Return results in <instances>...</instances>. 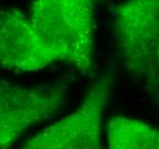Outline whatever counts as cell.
Segmentation results:
<instances>
[{
	"label": "cell",
	"instance_id": "cell-1",
	"mask_svg": "<svg viewBox=\"0 0 159 149\" xmlns=\"http://www.w3.org/2000/svg\"><path fill=\"white\" fill-rule=\"evenodd\" d=\"M30 21L56 58L83 73L93 68L95 0H33Z\"/></svg>",
	"mask_w": 159,
	"mask_h": 149
},
{
	"label": "cell",
	"instance_id": "cell-2",
	"mask_svg": "<svg viewBox=\"0 0 159 149\" xmlns=\"http://www.w3.org/2000/svg\"><path fill=\"white\" fill-rule=\"evenodd\" d=\"M115 32L124 68L139 80H157L159 0H125L115 11Z\"/></svg>",
	"mask_w": 159,
	"mask_h": 149
},
{
	"label": "cell",
	"instance_id": "cell-3",
	"mask_svg": "<svg viewBox=\"0 0 159 149\" xmlns=\"http://www.w3.org/2000/svg\"><path fill=\"white\" fill-rule=\"evenodd\" d=\"M112 85L111 75L98 78L77 109L33 135L21 149H102V120Z\"/></svg>",
	"mask_w": 159,
	"mask_h": 149
},
{
	"label": "cell",
	"instance_id": "cell-4",
	"mask_svg": "<svg viewBox=\"0 0 159 149\" xmlns=\"http://www.w3.org/2000/svg\"><path fill=\"white\" fill-rule=\"evenodd\" d=\"M68 86H22L0 80V149H9L26 130L49 119L65 105Z\"/></svg>",
	"mask_w": 159,
	"mask_h": 149
},
{
	"label": "cell",
	"instance_id": "cell-5",
	"mask_svg": "<svg viewBox=\"0 0 159 149\" xmlns=\"http://www.w3.org/2000/svg\"><path fill=\"white\" fill-rule=\"evenodd\" d=\"M54 62L56 58L28 15L18 9H0V66L15 72H30Z\"/></svg>",
	"mask_w": 159,
	"mask_h": 149
},
{
	"label": "cell",
	"instance_id": "cell-6",
	"mask_svg": "<svg viewBox=\"0 0 159 149\" xmlns=\"http://www.w3.org/2000/svg\"><path fill=\"white\" fill-rule=\"evenodd\" d=\"M109 149H157L156 128L126 117H113L108 125Z\"/></svg>",
	"mask_w": 159,
	"mask_h": 149
},
{
	"label": "cell",
	"instance_id": "cell-7",
	"mask_svg": "<svg viewBox=\"0 0 159 149\" xmlns=\"http://www.w3.org/2000/svg\"><path fill=\"white\" fill-rule=\"evenodd\" d=\"M156 148L159 149V128L156 130Z\"/></svg>",
	"mask_w": 159,
	"mask_h": 149
},
{
	"label": "cell",
	"instance_id": "cell-8",
	"mask_svg": "<svg viewBox=\"0 0 159 149\" xmlns=\"http://www.w3.org/2000/svg\"><path fill=\"white\" fill-rule=\"evenodd\" d=\"M157 81L159 83V53H158V62H157Z\"/></svg>",
	"mask_w": 159,
	"mask_h": 149
}]
</instances>
